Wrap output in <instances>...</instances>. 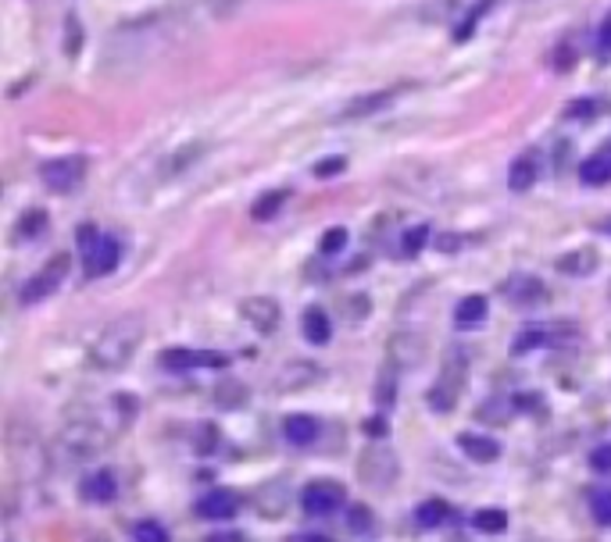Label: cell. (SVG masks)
I'll return each instance as SVG.
<instances>
[{
	"label": "cell",
	"mask_w": 611,
	"mask_h": 542,
	"mask_svg": "<svg viewBox=\"0 0 611 542\" xmlns=\"http://www.w3.org/2000/svg\"><path fill=\"white\" fill-rule=\"evenodd\" d=\"M143 336H147V325H143L140 314H122V318H114L111 325H104L101 336L94 339L90 364H94L97 371H122L125 364L132 361V354L140 350Z\"/></svg>",
	"instance_id": "1"
},
{
	"label": "cell",
	"mask_w": 611,
	"mask_h": 542,
	"mask_svg": "<svg viewBox=\"0 0 611 542\" xmlns=\"http://www.w3.org/2000/svg\"><path fill=\"white\" fill-rule=\"evenodd\" d=\"M107 439H111V436H107V429H104L101 421H94V418H76V421H68V425L54 436V443L47 447V456H50L54 467H79V464L94 460L97 453H104Z\"/></svg>",
	"instance_id": "2"
},
{
	"label": "cell",
	"mask_w": 611,
	"mask_h": 542,
	"mask_svg": "<svg viewBox=\"0 0 611 542\" xmlns=\"http://www.w3.org/2000/svg\"><path fill=\"white\" fill-rule=\"evenodd\" d=\"M465 385H469V357L458 354V350H447V357L440 364L436 382H433V389H429L425 400H429L433 411L447 414V411H454V403H458V396L465 393Z\"/></svg>",
	"instance_id": "3"
},
{
	"label": "cell",
	"mask_w": 611,
	"mask_h": 542,
	"mask_svg": "<svg viewBox=\"0 0 611 542\" xmlns=\"http://www.w3.org/2000/svg\"><path fill=\"white\" fill-rule=\"evenodd\" d=\"M494 0H429V7L422 11L425 22H436V25H454V40H469L476 18L490 7Z\"/></svg>",
	"instance_id": "4"
},
{
	"label": "cell",
	"mask_w": 611,
	"mask_h": 542,
	"mask_svg": "<svg viewBox=\"0 0 611 542\" xmlns=\"http://www.w3.org/2000/svg\"><path fill=\"white\" fill-rule=\"evenodd\" d=\"M72 268V257L68 254H54L43 268L36 271L25 285H22V293H18V300L29 307V303H40V300H47L50 293H58V285L65 282V275Z\"/></svg>",
	"instance_id": "5"
},
{
	"label": "cell",
	"mask_w": 611,
	"mask_h": 542,
	"mask_svg": "<svg viewBox=\"0 0 611 542\" xmlns=\"http://www.w3.org/2000/svg\"><path fill=\"white\" fill-rule=\"evenodd\" d=\"M415 83H394V86H383V90H372V93H361L354 100H347L336 114V122H358V118H369V114H379L387 111L394 100H401Z\"/></svg>",
	"instance_id": "6"
},
{
	"label": "cell",
	"mask_w": 611,
	"mask_h": 542,
	"mask_svg": "<svg viewBox=\"0 0 611 542\" xmlns=\"http://www.w3.org/2000/svg\"><path fill=\"white\" fill-rule=\"evenodd\" d=\"M358 478L369 489H390L397 478V456L390 447H369L358 456Z\"/></svg>",
	"instance_id": "7"
},
{
	"label": "cell",
	"mask_w": 611,
	"mask_h": 542,
	"mask_svg": "<svg viewBox=\"0 0 611 542\" xmlns=\"http://www.w3.org/2000/svg\"><path fill=\"white\" fill-rule=\"evenodd\" d=\"M343 503H347V489L340 482H333V478H315V482H307L305 492H301V507L311 518H329Z\"/></svg>",
	"instance_id": "8"
},
{
	"label": "cell",
	"mask_w": 611,
	"mask_h": 542,
	"mask_svg": "<svg viewBox=\"0 0 611 542\" xmlns=\"http://www.w3.org/2000/svg\"><path fill=\"white\" fill-rule=\"evenodd\" d=\"M87 172H90L87 158H58V161H47L40 168V179L50 193H72V189L83 185Z\"/></svg>",
	"instance_id": "9"
},
{
	"label": "cell",
	"mask_w": 611,
	"mask_h": 542,
	"mask_svg": "<svg viewBox=\"0 0 611 542\" xmlns=\"http://www.w3.org/2000/svg\"><path fill=\"white\" fill-rule=\"evenodd\" d=\"M576 336H579V329H572V325H529L518 332L515 354H525L536 347H569Z\"/></svg>",
	"instance_id": "10"
},
{
	"label": "cell",
	"mask_w": 611,
	"mask_h": 542,
	"mask_svg": "<svg viewBox=\"0 0 611 542\" xmlns=\"http://www.w3.org/2000/svg\"><path fill=\"white\" fill-rule=\"evenodd\" d=\"M387 361L394 364V367H418V364L425 361V336L422 332H415V329H401V332H394L390 336V343H387Z\"/></svg>",
	"instance_id": "11"
},
{
	"label": "cell",
	"mask_w": 611,
	"mask_h": 542,
	"mask_svg": "<svg viewBox=\"0 0 611 542\" xmlns=\"http://www.w3.org/2000/svg\"><path fill=\"white\" fill-rule=\"evenodd\" d=\"M240 318L254 329V332H276L279 329V318H283V307L272 300V296H247L240 303Z\"/></svg>",
	"instance_id": "12"
},
{
	"label": "cell",
	"mask_w": 611,
	"mask_h": 542,
	"mask_svg": "<svg viewBox=\"0 0 611 542\" xmlns=\"http://www.w3.org/2000/svg\"><path fill=\"white\" fill-rule=\"evenodd\" d=\"M251 503H254V510H258L261 518L279 521V518L287 514V507H290V485H287L283 478H272V482H265V485L254 489Z\"/></svg>",
	"instance_id": "13"
},
{
	"label": "cell",
	"mask_w": 611,
	"mask_h": 542,
	"mask_svg": "<svg viewBox=\"0 0 611 542\" xmlns=\"http://www.w3.org/2000/svg\"><path fill=\"white\" fill-rule=\"evenodd\" d=\"M318 382H322V367L315 361H290L279 367L272 389L276 393H301V389H311Z\"/></svg>",
	"instance_id": "14"
},
{
	"label": "cell",
	"mask_w": 611,
	"mask_h": 542,
	"mask_svg": "<svg viewBox=\"0 0 611 542\" xmlns=\"http://www.w3.org/2000/svg\"><path fill=\"white\" fill-rule=\"evenodd\" d=\"M207 150H211V147H207L204 140H194V143H183L179 150H172V154H169V158H165V161L158 165V179H161V182L179 179L183 172H190V168H194V165L201 161V158L207 154Z\"/></svg>",
	"instance_id": "15"
},
{
	"label": "cell",
	"mask_w": 611,
	"mask_h": 542,
	"mask_svg": "<svg viewBox=\"0 0 611 542\" xmlns=\"http://www.w3.org/2000/svg\"><path fill=\"white\" fill-rule=\"evenodd\" d=\"M158 361H161V367H169V371H194V367H229V357H225V354H214V350H165Z\"/></svg>",
	"instance_id": "16"
},
{
	"label": "cell",
	"mask_w": 611,
	"mask_h": 542,
	"mask_svg": "<svg viewBox=\"0 0 611 542\" xmlns=\"http://www.w3.org/2000/svg\"><path fill=\"white\" fill-rule=\"evenodd\" d=\"M83 257H87V278H104V275H111V271L118 268L122 247H118L114 236H101Z\"/></svg>",
	"instance_id": "17"
},
{
	"label": "cell",
	"mask_w": 611,
	"mask_h": 542,
	"mask_svg": "<svg viewBox=\"0 0 611 542\" xmlns=\"http://www.w3.org/2000/svg\"><path fill=\"white\" fill-rule=\"evenodd\" d=\"M236 507H240V496L229 489H211L197 500V514L207 521H229L236 514Z\"/></svg>",
	"instance_id": "18"
},
{
	"label": "cell",
	"mask_w": 611,
	"mask_h": 542,
	"mask_svg": "<svg viewBox=\"0 0 611 542\" xmlns=\"http://www.w3.org/2000/svg\"><path fill=\"white\" fill-rule=\"evenodd\" d=\"M505 296L518 307H533V303L547 300V285L540 278H533V275H515V278L505 282Z\"/></svg>",
	"instance_id": "19"
},
{
	"label": "cell",
	"mask_w": 611,
	"mask_h": 542,
	"mask_svg": "<svg viewBox=\"0 0 611 542\" xmlns=\"http://www.w3.org/2000/svg\"><path fill=\"white\" fill-rule=\"evenodd\" d=\"M540 172H543V165H540V150H525L522 158H515V161H511V172H508L511 193H525V189H533L536 179H540Z\"/></svg>",
	"instance_id": "20"
},
{
	"label": "cell",
	"mask_w": 611,
	"mask_h": 542,
	"mask_svg": "<svg viewBox=\"0 0 611 542\" xmlns=\"http://www.w3.org/2000/svg\"><path fill=\"white\" fill-rule=\"evenodd\" d=\"M318 432H322V425L311 414H287L283 418V439L290 447H311L318 439Z\"/></svg>",
	"instance_id": "21"
},
{
	"label": "cell",
	"mask_w": 611,
	"mask_h": 542,
	"mask_svg": "<svg viewBox=\"0 0 611 542\" xmlns=\"http://www.w3.org/2000/svg\"><path fill=\"white\" fill-rule=\"evenodd\" d=\"M83 500H90V503H111L114 500V492H118V478H114V471H94V474H87V482H83Z\"/></svg>",
	"instance_id": "22"
},
{
	"label": "cell",
	"mask_w": 611,
	"mask_h": 542,
	"mask_svg": "<svg viewBox=\"0 0 611 542\" xmlns=\"http://www.w3.org/2000/svg\"><path fill=\"white\" fill-rule=\"evenodd\" d=\"M458 447L465 450L469 460H476V464H494V460L501 456V443H497V439H490V436H476V432L458 436Z\"/></svg>",
	"instance_id": "23"
},
{
	"label": "cell",
	"mask_w": 611,
	"mask_h": 542,
	"mask_svg": "<svg viewBox=\"0 0 611 542\" xmlns=\"http://www.w3.org/2000/svg\"><path fill=\"white\" fill-rule=\"evenodd\" d=\"M554 268L561 271V275L583 278V275H590V271L597 268V250H590V247H583V250H569V254H561V257L554 261Z\"/></svg>",
	"instance_id": "24"
},
{
	"label": "cell",
	"mask_w": 611,
	"mask_h": 542,
	"mask_svg": "<svg viewBox=\"0 0 611 542\" xmlns=\"http://www.w3.org/2000/svg\"><path fill=\"white\" fill-rule=\"evenodd\" d=\"M211 396H214V407H222V411H240L251 400V393H247V385L240 378H222Z\"/></svg>",
	"instance_id": "25"
},
{
	"label": "cell",
	"mask_w": 611,
	"mask_h": 542,
	"mask_svg": "<svg viewBox=\"0 0 611 542\" xmlns=\"http://www.w3.org/2000/svg\"><path fill=\"white\" fill-rule=\"evenodd\" d=\"M454 321H458L461 329H472V325H483V321H487V296H479V293H472V296H465V300H458V307H454Z\"/></svg>",
	"instance_id": "26"
},
{
	"label": "cell",
	"mask_w": 611,
	"mask_h": 542,
	"mask_svg": "<svg viewBox=\"0 0 611 542\" xmlns=\"http://www.w3.org/2000/svg\"><path fill=\"white\" fill-rule=\"evenodd\" d=\"M301 329H305L307 343H329V318H325V311H318V307H307L305 318H301Z\"/></svg>",
	"instance_id": "27"
},
{
	"label": "cell",
	"mask_w": 611,
	"mask_h": 542,
	"mask_svg": "<svg viewBox=\"0 0 611 542\" xmlns=\"http://www.w3.org/2000/svg\"><path fill=\"white\" fill-rule=\"evenodd\" d=\"M579 179L587 182V185H601V182H608L611 179V150L587 158V161H583V168H579Z\"/></svg>",
	"instance_id": "28"
},
{
	"label": "cell",
	"mask_w": 611,
	"mask_h": 542,
	"mask_svg": "<svg viewBox=\"0 0 611 542\" xmlns=\"http://www.w3.org/2000/svg\"><path fill=\"white\" fill-rule=\"evenodd\" d=\"M447 514H451V507H447L443 500H425V503H418L415 521H418L422 528H436V525H443V521H447Z\"/></svg>",
	"instance_id": "29"
},
{
	"label": "cell",
	"mask_w": 611,
	"mask_h": 542,
	"mask_svg": "<svg viewBox=\"0 0 611 542\" xmlns=\"http://www.w3.org/2000/svg\"><path fill=\"white\" fill-rule=\"evenodd\" d=\"M47 229V211H25L22 218H18V225H14V239H36L40 232Z\"/></svg>",
	"instance_id": "30"
},
{
	"label": "cell",
	"mask_w": 611,
	"mask_h": 542,
	"mask_svg": "<svg viewBox=\"0 0 611 542\" xmlns=\"http://www.w3.org/2000/svg\"><path fill=\"white\" fill-rule=\"evenodd\" d=\"M472 525H476V532H483V536H501L505 528H508V514L505 510H479L476 518H472Z\"/></svg>",
	"instance_id": "31"
},
{
	"label": "cell",
	"mask_w": 611,
	"mask_h": 542,
	"mask_svg": "<svg viewBox=\"0 0 611 542\" xmlns=\"http://www.w3.org/2000/svg\"><path fill=\"white\" fill-rule=\"evenodd\" d=\"M283 203H287V189H272V193L261 196V203H254V218H258V221H269Z\"/></svg>",
	"instance_id": "32"
},
{
	"label": "cell",
	"mask_w": 611,
	"mask_h": 542,
	"mask_svg": "<svg viewBox=\"0 0 611 542\" xmlns=\"http://www.w3.org/2000/svg\"><path fill=\"white\" fill-rule=\"evenodd\" d=\"M347 528H351V532H358V536L372 532V528H376L372 510H369V507H361V503H354V507H351V514H347Z\"/></svg>",
	"instance_id": "33"
},
{
	"label": "cell",
	"mask_w": 611,
	"mask_h": 542,
	"mask_svg": "<svg viewBox=\"0 0 611 542\" xmlns=\"http://www.w3.org/2000/svg\"><path fill=\"white\" fill-rule=\"evenodd\" d=\"M397 371H401V367H394V364L387 361L383 375H379V385H376V400H379L383 407H390V403H394V378H397Z\"/></svg>",
	"instance_id": "34"
},
{
	"label": "cell",
	"mask_w": 611,
	"mask_h": 542,
	"mask_svg": "<svg viewBox=\"0 0 611 542\" xmlns=\"http://www.w3.org/2000/svg\"><path fill=\"white\" fill-rule=\"evenodd\" d=\"M340 307H343V314H347L351 321H361V318H365V314L372 311V303H369V296H347V300H343Z\"/></svg>",
	"instance_id": "35"
},
{
	"label": "cell",
	"mask_w": 611,
	"mask_h": 542,
	"mask_svg": "<svg viewBox=\"0 0 611 542\" xmlns=\"http://www.w3.org/2000/svg\"><path fill=\"white\" fill-rule=\"evenodd\" d=\"M347 247V229H329L325 236H322V254L329 257V254H336V250H343Z\"/></svg>",
	"instance_id": "36"
},
{
	"label": "cell",
	"mask_w": 611,
	"mask_h": 542,
	"mask_svg": "<svg viewBox=\"0 0 611 542\" xmlns=\"http://www.w3.org/2000/svg\"><path fill=\"white\" fill-rule=\"evenodd\" d=\"M594 518H597V525H611V489H601L594 496Z\"/></svg>",
	"instance_id": "37"
},
{
	"label": "cell",
	"mask_w": 611,
	"mask_h": 542,
	"mask_svg": "<svg viewBox=\"0 0 611 542\" xmlns=\"http://www.w3.org/2000/svg\"><path fill=\"white\" fill-rule=\"evenodd\" d=\"M343 168H347V158H325V161L315 165V176H318V179H333V176H340Z\"/></svg>",
	"instance_id": "38"
},
{
	"label": "cell",
	"mask_w": 611,
	"mask_h": 542,
	"mask_svg": "<svg viewBox=\"0 0 611 542\" xmlns=\"http://www.w3.org/2000/svg\"><path fill=\"white\" fill-rule=\"evenodd\" d=\"M132 536H136V539H150V542H165V539H169V532H165L161 525H154V521H143V525H136V528H132Z\"/></svg>",
	"instance_id": "39"
},
{
	"label": "cell",
	"mask_w": 611,
	"mask_h": 542,
	"mask_svg": "<svg viewBox=\"0 0 611 542\" xmlns=\"http://www.w3.org/2000/svg\"><path fill=\"white\" fill-rule=\"evenodd\" d=\"M243 4H247V0H207V11H211L214 18H229V14H236Z\"/></svg>",
	"instance_id": "40"
},
{
	"label": "cell",
	"mask_w": 611,
	"mask_h": 542,
	"mask_svg": "<svg viewBox=\"0 0 611 542\" xmlns=\"http://www.w3.org/2000/svg\"><path fill=\"white\" fill-rule=\"evenodd\" d=\"M425 239H429V225H418V229H411L405 236V250L407 254H418L422 247H425Z\"/></svg>",
	"instance_id": "41"
},
{
	"label": "cell",
	"mask_w": 611,
	"mask_h": 542,
	"mask_svg": "<svg viewBox=\"0 0 611 542\" xmlns=\"http://www.w3.org/2000/svg\"><path fill=\"white\" fill-rule=\"evenodd\" d=\"M590 467L601 471V474H611V447H597L590 453Z\"/></svg>",
	"instance_id": "42"
},
{
	"label": "cell",
	"mask_w": 611,
	"mask_h": 542,
	"mask_svg": "<svg viewBox=\"0 0 611 542\" xmlns=\"http://www.w3.org/2000/svg\"><path fill=\"white\" fill-rule=\"evenodd\" d=\"M76 239H79V250L87 254V250H90V247H94V243L101 239V232H97L94 225H79V232H76Z\"/></svg>",
	"instance_id": "43"
},
{
	"label": "cell",
	"mask_w": 611,
	"mask_h": 542,
	"mask_svg": "<svg viewBox=\"0 0 611 542\" xmlns=\"http://www.w3.org/2000/svg\"><path fill=\"white\" fill-rule=\"evenodd\" d=\"M554 58H558V61H554V68H558V72H569V68L576 65V47H572V50H569V47H558V54H554Z\"/></svg>",
	"instance_id": "44"
},
{
	"label": "cell",
	"mask_w": 611,
	"mask_h": 542,
	"mask_svg": "<svg viewBox=\"0 0 611 542\" xmlns=\"http://www.w3.org/2000/svg\"><path fill=\"white\" fill-rule=\"evenodd\" d=\"M597 50H605V54H611V14L601 22V32H597Z\"/></svg>",
	"instance_id": "45"
},
{
	"label": "cell",
	"mask_w": 611,
	"mask_h": 542,
	"mask_svg": "<svg viewBox=\"0 0 611 542\" xmlns=\"http://www.w3.org/2000/svg\"><path fill=\"white\" fill-rule=\"evenodd\" d=\"M76 50H79V18L68 14V54H76Z\"/></svg>",
	"instance_id": "46"
},
{
	"label": "cell",
	"mask_w": 611,
	"mask_h": 542,
	"mask_svg": "<svg viewBox=\"0 0 611 542\" xmlns=\"http://www.w3.org/2000/svg\"><path fill=\"white\" fill-rule=\"evenodd\" d=\"M214 447V425H201V436H197V450L207 453Z\"/></svg>",
	"instance_id": "47"
},
{
	"label": "cell",
	"mask_w": 611,
	"mask_h": 542,
	"mask_svg": "<svg viewBox=\"0 0 611 542\" xmlns=\"http://www.w3.org/2000/svg\"><path fill=\"white\" fill-rule=\"evenodd\" d=\"M365 432L376 436V439H383V436H387V421H383V418H369V421H365Z\"/></svg>",
	"instance_id": "48"
},
{
	"label": "cell",
	"mask_w": 611,
	"mask_h": 542,
	"mask_svg": "<svg viewBox=\"0 0 611 542\" xmlns=\"http://www.w3.org/2000/svg\"><path fill=\"white\" fill-rule=\"evenodd\" d=\"M601 229H605V232H608V236H611V218H608V221H605V225H601Z\"/></svg>",
	"instance_id": "49"
},
{
	"label": "cell",
	"mask_w": 611,
	"mask_h": 542,
	"mask_svg": "<svg viewBox=\"0 0 611 542\" xmlns=\"http://www.w3.org/2000/svg\"><path fill=\"white\" fill-rule=\"evenodd\" d=\"M608 300H611V285H608Z\"/></svg>",
	"instance_id": "50"
}]
</instances>
